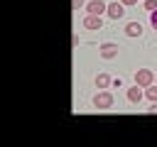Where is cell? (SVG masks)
I'll return each instance as SVG.
<instances>
[{
	"instance_id": "cell-7",
	"label": "cell",
	"mask_w": 157,
	"mask_h": 147,
	"mask_svg": "<svg viewBox=\"0 0 157 147\" xmlns=\"http://www.w3.org/2000/svg\"><path fill=\"white\" fill-rule=\"evenodd\" d=\"M142 96H145V93L140 91V86H137V83H135L132 88H128V103H132V105H137V103L142 100Z\"/></svg>"
},
{
	"instance_id": "cell-2",
	"label": "cell",
	"mask_w": 157,
	"mask_h": 147,
	"mask_svg": "<svg viewBox=\"0 0 157 147\" xmlns=\"http://www.w3.org/2000/svg\"><path fill=\"white\" fill-rule=\"evenodd\" d=\"M135 83H137L140 88H147V86L155 83V74H152L150 69H137V71H135Z\"/></svg>"
},
{
	"instance_id": "cell-14",
	"label": "cell",
	"mask_w": 157,
	"mask_h": 147,
	"mask_svg": "<svg viewBox=\"0 0 157 147\" xmlns=\"http://www.w3.org/2000/svg\"><path fill=\"white\" fill-rule=\"evenodd\" d=\"M125 7H130V5H137V2H142V0H120Z\"/></svg>"
},
{
	"instance_id": "cell-15",
	"label": "cell",
	"mask_w": 157,
	"mask_h": 147,
	"mask_svg": "<svg viewBox=\"0 0 157 147\" xmlns=\"http://www.w3.org/2000/svg\"><path fill=\"white\" fill-rule=\"evenodd\" d=\"M147 113H157V100H155V103H152V105L147 108Z\"/></svg>"
},
{
	"instance_id": "cell-1",
	"label": "cell",
	"mask_w": 157,
	"mask_h": 147,
	"mask_svg": "<svg viewBox=\"0 0 157 147\" xmlns=\"http://www.w3.org/2000/svg\"><path fill=\"white\" fill-rule=\"evenodd\" d=\"M93 108L96 110H108V108H113V93L110 91H98L96 96H93Z\"/></svg>"
},
{
	"instance_id": "cell-9",
	"label": "cell",
	"mask_w": 157,
	"mask_h": 147,
	"mask_svg": "<svg viewBox=\"0 0 157 147\" xmlns=\"http://www.w3.org/2000/svg\"><path fill=\"white\" fill-rule=\"evenodd\" d=\"M110 83H113V81H110L108 74H98V76H96V88H108Z\"/></svg>"
},
{
	"instance_id": "cell-8",
	"label": "cell",
	"mask_w": 157,
	"mask_h": 147,
	"mask_svg": "<svg viewBox=\"0 0 157 147\" xmlns=\"http://www.w3.org/2000/svg\"><path fill=\"white\" fill-rule=\"evenodd\" d=\"M125 34L128 37H140L142 34V24L140 22H128L125 24Z\"/></svg>"
},
{
	"instance_id": "cell-10",
	"label": "cell",
	"mask_w": 157,
	"mask_h": 147,
	"mask_svg": "<svg viewBox=\"0 0 157 147\" xmlns=\"http://www.w3.org/2000/svg\"><path fill=\"white\" fill-rule=\"evenodd\" d=\"M145 96L155 103V100H157V86H155V83H152V86H147V88H145Z\"/></svg>"
},
{
	"instance_id": "cell-16",
	"label": "cell",
	"mask_w": 157,
	"mask_h": 147,
	"mask_svg": "<svg viewBox=\"0 0 157 147\" xmlns=\"http://www.w3.org/2000/svg\"><path fill=\"white\" fill-rule=\"evenodd\" d=\"M155 81H157V76H155Z\"/></svg>"
},
{
	"instance_id": "cell-13",
	"label": "cell",
	"mask_w": 157,
	"mask_h": 147,
	"mask_svg": "<svg viewBox=\"0 0 157 147\" xmlns=\"http://www.w3.org/2000/svg\"><path fill=\"white\" fill-rule=\"evenodd\" d=\"M150 24L155 27V32H157V10H152L150 12Z\"/></svg>"
},
{
	"instance_id": "cell-12",
	"label": "cell",
	"mask_w": 157,
	"mask_h": 147,
	"mask_svg": "<svg viewBox=\"0 0 157 147\" xmlns=\"http://www.w3.org/2000/svg\"><path fill=\"white\" fill-rule=\"evenodd\" d=\"M71 7H74V10H81V7H86V0H71Z\"/></svg>"
},
{
	"instance_id": "cell-11",
	"label": "cell",
	"mask_w": 157,
	"mask_h": 147,
	"mask_svg": "<svg viewBox=\"0 0 157 147\" xmlns=\"http://www.w3.org/2000/svg\"><path fill=\"white\" fill-rule=\"evenodd\" d=\"M142 7L147 12H152V10H157V0H142Z\"/></svg>"
},
{
	"instance_id": "cell-4",
	"label": "cell",
	"mask_w": 157,
	"mask_h": 147,
	"mask_svg": "<svg viewBox=\"0 0 157 147\" xmlns=\"http://www.w3.org/2000/svg\"><path fill=\"white\" fill-rule=\"evenodd\" d=\"M105 15L110 17V20H123V15H125V5L123 2H108V10H105Z\"/></svg>"
},
{
	"instance_id": "cell-5",
	"label": "cell",
	"mask_w": 157,
	"mask_h": 147,
	"mask_svg": "<svg viewBox=\"0 0 157 147\" xmlns=\"http://www.w3.org/2000/svg\"><path fill=\"white\" fill-rule=\"evenodd\" d=\"M83 27H86V29H101V27H103L101 15H91V12H86V17H83Z\"/></svg>"
},
{
	"instance_id": "cell-6",
	"label": "cell",
	"mask_w": 157,
	"mask_h": 147,
	"mask_svg": "<svg viewBox=\"0 0 157 147\" xmlns=\"http://www.w3.org/2000/svg\"><path fill=\"white\" fill-rule=\"evenodd\" d=\"M105 10H108V2H103V0H91L86 5V12H91V15H105Z\"/></svg>"
},
{
	"instance_id": "cell-3",
	"label": "cell",
	"mask_w": 157,
	"mask_h": 147,
	"mask_svg": "<svg viewBox=\"0 0 157 147\" xmlns=\"http://www.w3.org/2000/svg\"><path fill=\"white\" fill-rule=\"evenodd\" d=\"M118 51H120V47H118V44H113V42H103V44L98 47V54H101V59H105V61L115 59V56H118Z\"/></svg>"
}]
</instances>
